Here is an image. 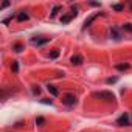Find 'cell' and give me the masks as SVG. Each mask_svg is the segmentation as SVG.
Listing matches in <instances>:
<instances>
[{
    "label": "cell",
    "mask_w": 132,
    "mask_h": 132,
    "mask_svg": "<svg viewBox=\"0 0 132 132\" xmlns=\"http://www.w3.org/2000/svg\"><path fill=\"white\" fill-rule=\"evenodd\" d=\"M93 96H95V98H101V100H107V101H112V100H115V95H113L112 92H107V90L96 92V93H93Z\"/></svg>",
    "instance_id": "6da1fadb"
},
{
    "label": "cell",
    "mask_w": 132,
    "mask_h": 132,
    "mask_svg": "<svg viewBox=\"0 0 132 132\" xmlns=\"http://www.w3.org/2000/svg\"><path fill=\"white\" fill-rule=\"evenodd\" d=\"M62 103L65 106H75L76 104V95L75 93H67L62 96Z\"/></svg>",
    "instance_id": "7a4b0ae2"
},
{
    "label": "cell",
    "mask_w": 132,
    "mask_h": 132,
    "mask_svg": "<svg viewBox=\"0 0 132 132\" xmlns=\"http://www.w3.org/2000/svg\"><path fill=\"white\" fill-rule=\"evenodd\" d=\"M47 42H50V37H33V39H31V44H33V45H37V47L45 45Z\"/></svg>",
    "instance_id": "3957f363"
},
{
    "label": "cell",
    "mask_w": 132,
    "mask_h": 132,
    "mask_svg": "<svg viewBox=\"0 0 132 132\" xmlns=\"http://www.w3.org/2000/svg\"><path fill=\"white\" fill-rule=\"evenodd\" d=\"M117 124H118V126H129V117H127L126 113H123L121 117H118Z\"/></svg>",
    "instance_id": "277c9868"
},
{
    "label": "cell",
    "mask_w": 132,
    "mask_h": 132,
    "mask_svg": "<svg viewBox=\"0 0 132 132\" xmlns=\"http://www.w3.org/2000/svg\"><path fill=\"white\" fill-rule=\"evenodd\" d=\"M98 16H100V13H98V14H93V16H90V17H87V19H86V22H84V27H82V28H87V27H90V23H92V22H93V20H95Z\"/></svg>",
    "instance_id": "5b68a950"
},
{
    "label": "cell",
    "mask_w": 132,
    "mask_h": 132,
    "mask_svg": "<svg viewBox=\"0 0 132 132\" xmlns=\"http://www.w3.org/2000/svg\"><path fill=\"white\" fill-rule=\"evenodd\" d=\"M72 64H73V65H81V64H82V56H81V54H75V56L72 57Z\"/></svg>",
    "instance_id": "8992f818"
},
{
    "label": "cell",
    "mask_w": 132,
    "mask_h": 132,
    "mask_svg": "<svg viewBox=\"0 0 132 132\" xmlns=\"http://www.w3.org/2000/svg\"><path fill=\"white\" fill-rule=\"evenodd\" d=\"M110 36H112L113 39H117V40H118V39H121V34L118 33V30H117V28H110Z\"/></svg>",
    "instance_id": "52a82bcc"
},
{
    "label": "cell",
    "mask_w": 132,
    "mask_h": 132,
    "mask_svg": "<svg viewBox=\"0 0 132 132\" xmlns=\"http://www.w3.org/2000/svg\"><path fill=\"white\" fill-rule=\"evenodd\" d=\"M48 92H50L53 96H57V95H59V90H57L54 86H48Z\"/></svg>",
    "instance_id": "ba28073f"
},
{
    "label": "cell",
    "mask_w": 132,
    "mask_h": 132,
    "mask_svg": "<svg viewBox=\"0 0 132 132\" xmlns=\"http://www.w3.org/2000/svg\"><path fill=\"white\" fill-rule=\"evenodd\" d=\"M129 67H130L129 64H117V65H115V69H117V70H127Z\"/></svg>",
    "instance_id": "9c48e42d"
},
{
    "label": "cell",
    "mask_w": 132,
    "mask_h": 132,
    "mask_svg": "<svg viewBox=\"0 0 132 132\" xmlns=\"http://www.w3.org/2000/svg\"><path fill=\"white\" fill-rule=\"evenodd\" d=\"M17 20H20V22H23V20H28V14H27L25 11H22V13L17 16Z\"/></svg>",
    "instance_id": "30bf717a"
},
{
    "label": "cell",
    "mask_w": 132,
    "mask_h": 132,
    "mask_svg": "<svg viewBox=\"0 0 132 132\" xmlns=\"http://www.w3.org/2000/svg\"><path fill=\"white\" fill-rule=\"evenodd\" d=\"M112 10H115V11H123V10H124V5H123V3H115V5H112Z\"/></svg>",
    "instance_id": "8fae6325"
},
{
    "label": "cell",
    "mask_w": 132,
    "mask_h": 132,
    "mask_svg": "<svg viewBox=\"0 0 132 132\" xmlns=\"http://www.w3.org/2000/svg\"><path fill=\"white\" fill-rule=\"evenodd\" d=\"M59 11H61V6H59V5H56V6H53V10H51V14H50V16H51V17H54Z\"/></svg>",
    "instance_id": "7c38bea8"
},
{
    "label": "cell",
    "mask_w": 132,
    "mask_h": 132,
    "mask_svg": "<svg viewBox=\"0 0 132 132\" xmlns=\"http://www.w3.org/2000/svg\"><path fill=\"white\" fill-rule=\"evenodd\" d=\"M11 69H13V72H14V73H17V72H19V64H17V61H13Z\"/></svg>",
    "instance_id": "4fadbf2b"
},
{
    "label": "cell",
    "mask_w": 132,
    "mask_h": 132,
    "mask_svg": "<svg viewBox=\"0 0 132 132\" xmlns=\"http://www.w3.org/2000/svg\"><path fill=\"white\" fill-rule=\"evenodd\" d=\"M59 56V50H53L51 53H50V59H56Z\"/></svg>",
    "instance_id": "5bb4252c"
},
{
    "label": "cell",
    "mask_w": 132,
    "mask_h": 132,
    "mask_svg": "<svg viewBox=\"0 0 132 132\" xmlns=\"http://www.w3.org/2000/svg\"><path fill=\"white\" fill-rule=\"evenodd\" d=\"M44 123H45V118H44V117H37V118H36V124H39V126H42Z\"/></svg>",
    "instance_id": "9a60e30c"
},
{
    "label": "cell",
    "mask_w": 132,
    "mask_h": 132,
    "mask_svg": "<svg viewBox=\"0 0 132 132\" xmlns=\"http://www.w3.org/2000/svg\"><path fill=\"white\" fill-rule=\"evenodd\" d=\"M14 50H16L17 53H20V51L23 50V45H22V44H16V45H14Z\"/></svg>",
    "instance_id": "2e32d148"
},
{
    "label": "cell",
    "mask_w": 132,
    "mask_h": 132,
    "mask_svg": "<svg viewBox=\"0 0 132 132\" xmlns=\"http://www.w3.org/2000/svg\"><path fill=\"white\" fill-rule=\"evenodd\" d=\"M123 30H126V31L132 33V25H130V23H124V25H123Z\"/></svg>",
    "instance_id": "e0dca14e"
},
{
    "label": "cell",
    "mask_w": 132,
    "mask_h": 132,
    "mask_svg": "<svg viewBox=\"0 0 132 132\" xmlns=\"http://www.w3.org/2000/svg\"><path fill=\"white\" fill-rule=\"evenodd\" d=\"M117 81H118V78H107V79H106L107 84H113V82H117Z\"/></svg>",
    "instance_id": "ac0fdd59"
},
{
    "label": "cell",
    "mask_w": 132,
    "mask_h": 132,
    "mask_svg": "<svg viewBox=\"0 0 132 132\" xmlns=\"http://www.w3.org/2000/svg\"><path fill=\"white\" fill-rule=\"evenodd\" d=\"M33 93H34V95H39V93H40V89H39V86H34V87H33Z\"/></svg>",
    "instance_id": "d6986e66"
},
{
    "label": "cell",
    "mask_w": 132,
    "mask_h": 132,
    "mask_svg": "<svg viewBox=\"0 0 132 132\" xmlns=\"http://www.w3.org/2000/svg\"><path fill=\"white\" fill-rule=\"evenodd\" d=\"M10 6V2H5L3 5H2V10H5V8H8Z\"/></svg>",
    "instance_id": "ffe728a7"
},
{
    "label": "cell",
    "mask_w": 132,
    "mask_h": 132,
    "mask_svg": "<svg viewBox=\"0 0 132 132\" xmlns=\"http://www.w3.org/2000/svg\"><path fill=\"white\" fill-rule=\"evenodd\" d=\"M42 103H44V104H51V101H50V100H44Z\"/></svg>",
    "instance_id": "44dd1931"
},
{
    "label": "cell",
    "mask_w": 132,
    "mask_h": 132,
    "mask_svg": "<svg viewBox=\"0 0 132 132\" xmlns=\"http://www.w3.org/2000/svg\"><path fill=\"white\" fill-rule=\"evenodd\" d=\"M130 10H132V3H130Z\"/></svg>",
    "instance_id": "7402d4cb"
}]
</instances>
